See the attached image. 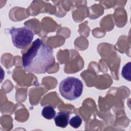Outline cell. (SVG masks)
<instances>
[{
  "instance_id": "5b68a950",
  "label": "cell",
  "mask_w": 131,
  "mask_h": 131,
  "mask_svg": "<svg viewBox=\"0 0 131 131\" xmlns=\"http://www.w3.org/2000/svg\"><path fill=\"white\" fill-rule=\"evenodd\" d=\"M42 115L45 118L48 120H51L55 117L56 112L52 106L47 105L42 110Z\"/></svg>"
},
{
  "instance_id": "3957f363",
  "label": "cell",
  "mask_w": 131,
  "mask_h": 131,
  "mask_svg": "<svg viewBox=\"0 0 131 131\" xmlns=\"http://www.w3.org/2000/svg\"><path fill=\"white\" fill-rule=\"evenodd\" d=\"M9 33L11 36L13 44L19 49L27 47L32 42L34 37L33 31L27 27H13L9 30Z\"/></svg>"
},
{
  "instance_id": "6da1fadb",
  "label": "cell",
  "mask_w": 131,
  "mask_h": 131,
  "mask_svg": "<svg viewBox=\"0 0 131 131\" xmlns=\"http://www.w3.org/2000/svg\"><path fill=\"white\" fill-rule=\"evenodd\" d=\"M23 66L28 72L45 73L55 63L53 50L40 38L36 39L22 56Z\"/></svg>"
},
{
  "instance_id": "52a82bcc",
  "label": "cell",
  "mask_w": 131,
  "mask_h": 131,
  "mask_svg": "<svg viewBox=\"0 0 131 131\" xmlns=\"http://www.w3.org/2000/svg\"><path fill=\"white\" fill-rule=\"evenodd\" d=\"M130 62L126 64L122 69V76L126 80H130Z\"/></svg>"
},
{
  "instance_id": "7a4b0ae2",
  "label": "cell",
  "mask_w": 131,
  "mask_h": 131,
  "mask_svg": "<svg viewBox=\"0 0 131 131\" xmlns=\"http://www.w3.org/2000/svg\"><path fill=\"white\" fill-rule=\"evenodd\" d=\"M59 92L64 99L73 101L79 98L83 91V83L81 81L74 77H68L60 83Z\"/></svg>"
},
{
  "instance_id": "277c9868",
  "label": "cell",
  "mask_w": 131,
  "mask_h": 131,
  "mask_svg": "<svg viewBox=\"0 0 131 131\" xmlns=\"http://www.w3.org/2000/svg\"><path fill=\"white\" fill-rule=\"evenodd\" d=\"M70 114L69 112H60L54 117V121L57 126L65 128L67 126L69 121Z\"/></svg>"
},
{
  "instance_id": "8992f818",
  "label": "cell",
  "mask_w": 131,
  "mask_h": 131,
  "mask_svg": "<svg viewBox=\"0 0 131 131\" xmlns=\"http://www.w3.org/2000/svg\"><path fill=\"white\" fill-rule=\"evenodd\" d=\"M82 122V120L80 116H75L72 117L69 121V123L70 125L73 128H77L80 127Z\"/></svg>"
}]
</instances>
